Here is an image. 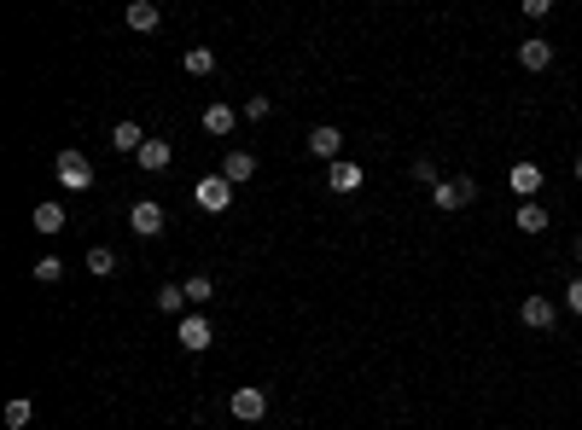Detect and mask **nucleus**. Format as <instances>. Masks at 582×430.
Listing matches in <instances>:
<instances>
[{
    "mask_svg": "<svg viewBox=\"0 0 582 430\" xmlns=\"http://www.w3.org/2000/svg\"><path fill=\"white\" fill-rule=\"evenodd\" d=\"M326 193H338V198L361 193V163H355V157H338V163L326 169Z\"/></svg>",
    "mask_w": 582,
    "mask_h": 430,
    "instance_id": "nucleus-10",
    "label": "nucleus"
},
{
    "mask_svg": "<svg viewBox=\"0 0 582 430\" xmlns=\"http://www.w3.org/2000/svg\"><path fill=\"white\" fill-rule=\"evenodd\" d=\"M140 169L146 174H157V169H169L175 163V146H169V140H146V146H140V157H134Z\"/></svg>",
    "mask_w": 582,
    "mask_h": 430,
    "instance_id": "nucleus-16",
    "label": "nucleus"
},
{
    "mask_svg": "<svg viewBox=\"0 0 582 430\" xmlns=\"http://www.w3.org/2000/svg\"><path fill=\"white\" fill-rule=\"evenodd\" d=\"M29 419H36V402H29V395H12V402H6V419H0V425H6V430H29Z\"/></svg>",
    "mask_w": 582,
    "mask_h": 430,
    "instance_id": "nucleus-19",
    "label": "nucleus"
},
{
    "mask_svg": "<svg viewBox=\"0 0 582 430\" xmlns=\"http://www.w3.org/2000/svg\"><path fill=\"white\" fill-rule=\"evenodd\" d=\"M36 233H47V238L65 233V204H58V198H41L36 204Z\"/></svg>",
    "mask_w": 582,
    "mask_h": 430,
    "instance_id": "nucleus-17",
    "label": "nucleus"
},
{
    "mask_svg": "<svg viewBox=\"0 0 582 430\" xmlns=\"http://www.w3.org/2000/svg\"><path fill=\"white\" fill-rule=\"evenodd\" d=\"M309 157H314V163H326V169L344 157V134L333 129V122H314V129H309Z\"/></svg>",
    "mask_w": 582,
    "mask_h": 430,
    "instance_id": "nucleus-6",
    "label": "nucleus"
},
{
    "mask_svg": "<svg viewBox=\"0 0 582 430\" xmlns=\"http://www.w3.org/2000/svg\"><path fill=\"white\" fill-rule=\"evenodd\" d=\"M216 174H222V181H233V186H245L250 174H257V157H250L245 146H233V152L222 157V169H216Z\"/></svg>",
    "mask_w": 582,
    "mask_h": 430,
    "instance_id": "nucleus-12",
    "label": "nucleus"
},
{
    "mask_svg": "<svg viewBox=\"0 0 582 430\" xmlns=\"http://www.w3.org/2000/svg\"><path fill=\"white\" fill-rule=\"evenodd\" d=\"M239 117H245V110H233L228 100H216V105H204V117H198V122H204V134H216V140H228L233 129H239Z\"/></svg>",
    "mask_w": 582,
    "mask_h": 430,
    "instance_id": "nucleus-9",
    "label": "nucleus"
},
{
    "mask_svg": "<svg viewBox=\"0 0 582 430\" xmlns=\"http://www.w3.org/2000/svg\"><path fill=\"white\" fill-rule=\"evenodd\" d=\"M507 186H513V193L524 198V204H536V193H542V186H547V174H542L536 163H513V174H507Z\"/></svg>",
    "mask_w": 582,
    "mask_h": 430,
    "instance_id": "nucleus-11",
    "label": "nucleus"
},
{
    "mask_svg": "<svg viewBox=\"0 0 582 430\" xmlns=\"http://www.w3.org/2000/svg\"><path fill=\"white\" fill-rule=\"evenodd\" d=\"M122 18H129V29H134V36H152V29L164 24V12H157L152 0H129V12H122Z\"/></svg>",
    "mask_w": 582,
    "mask_h": 430,
    "instance_id": "nucleus-15",
    "label": "nucleus"
},
{
    "mask_svg": "<svg viewBox=\"0 0 582 430\" xmlns=\"http://www.w3.org/2000/svg\"><path fill=\"white\" fill-rule=\"evenodd\" d=\"M518 65H524V70H547V65H554V47H547L542 36H530V41H518Z\"/></svg>",
    "mask_w": 582,
    "mask_h": 430,
    "instance_id": "nucleus-14",
    "label": "nucleus"
},
{
    "mask_svg": "<svg viewBox=\"0 0 582 430\" xmlns=\"http://www.w3.org/2000/svg\"><path fill=\"white\" fill-rule=\"evenodd\" d=\"M228 413L239 425H257V419H269V390H257V384H239L228 395Z\"/></svg>",
    "mask_w": 582,
    "mask_h": 430,
    "instance_id": "nucleus-2",
    "label": "nucleus"
},
{
    "mask_svg": "<svg viewBox=\"0 0 582 430\" xmlns=\"http://www.w3.org/2000/svg\"><path fill=\"white\" fill-rule=\"evenodd\" d=\"M518 233H547V204H518Z\"/></svg>",
    "mask_w": 582,
    "mask_h": 430,
    "instance_id": "nucleus-22",
    "label": "nucleus"
},
{
    "mask_svg": "<svg viewBox=\"0 0 582 430\" xmlns=\"http://www.w3.org/2000/svg\"><path fill=\"white\" fill-rule=\"evenodd\" d=\"M407 174H414L419 186H431V193L443 186V174H437V163H431V157H414V169H407Z\"/></svg>",
    "mask_w": 582,
    "mask_h": 430,
    "instance_id": "nucleus-25",
    "label": "nucleus"
},
{
    "mask_svg": "<svg viewBox=\"0 0 582 430\" xmlns=\"http://www.w3.org/2000/svg\"><path fill=\"white\" fill-rule=\"evenodd\" d=\"M547 12H554V0H524V18H530V24H542Z\"/></svg>",
    "mask_w": 582,
    "mask_h": 430,
    "instance_id": "nucleus-28",
    "label": "nucleus"
},
{
    "mask_svg": "<svg viewBox=\"0 0 582 430\" xmlns=\"http://www.w3.org/2000/svg\"><path fill=\"white\" fill-rule=\"evenodd\" d=\"M518 320H524L530 331H554L559 326V309H554V297H524V302H518Z\"/></svg>",
    "mask_w": 582,
    "mask_h": 430,
    "instance_id": "nucleus-8",
    "label": "nucleus"
},
{
    "mask_svg": "<svg viewBox=\"0 0 582 430\" xmlns=\"http://www.w3.org/2000/svg\"><path fill=\"white\" fill-rule=\"evenodd\" d=\"M58 279H65V262H58V257H41V262H36V285H58Z\"/></svg>",
    "mask_w": 582,
    "mask_h": 430,
    "instance_id": "nucleus-26",
    "label": "nucleus"
},
{
    "mask_svg": "<svg viewBox=\"0 0 582 430\" xmlns=\"http://www.w3.org/2000/svg\"><path fill=\"white\" fill-rule=\"evenodd\" d=\"M88 274H93V279L117 274V250H111V245H93V250H88Z\"/></svg>",
    "mask_w": 582,
    "mask_h": 430,
    "instance_id": "nucleus-21",
    "label": "nucleus"
},
{
    "mask_svg": "<svg viewBox=\"0 0 582 430\" xmlns=\"http://www.w3.org/2000/svg\"><path fill=\"white\" fill-rule=\"evenodd\" d=\"M274 117V100H269V93H250V100H245V122H269Z\"/></svg>",
    "mask_w": 582,
    "mask_h": 430,
    "instance_id": "nucleus-24",
    "label": "nucleus"
},
{
    "mask_svg": "<svg viewBox=\"0 0 582 430\" xmlns=\"http://www.w3.org/2000/svg\"><path fill=\"white\" fill-rule=\"evenodd\" d=\"M157 309H164V314H175V320H186V285H181V279L157 285Z\"/></svg>",
    "mask_w": 582,
    "mask_h": 430,
    "instance_id": "nucleus-18",
    "label": "nucleus"
},
{
    "mask_svg": "<svg viewBox=\"0 0 582 430\" xmlns=\"http://www.w3.org/2000/svg\"><path fill=\"white\" fill-rule=\"evenodd\" d=\"M181 65H186V76H210L216 70V47H186Z\"/></svg>",
    "mask_w": 582,
    "mask_h": 430,
    "instance_id": "nucleus-20",
    "label": "nucleus"
},
{
    "mask_svg": "<svg viewBox=\"0 0 582 430\" xmlns=\"http://www.w3.org/2000/svg\"><path fill=\"white\" fill-rule=\"evenodd\" d=\"M164 227H169V215H164V204H157V198H140L134 210H129V233L134 238H157Z\"/></svg>",
    "mask_w": 582,
    "mask_h": 430,
    "instance_id": "nucleus-5",
    "label": "nucleus"
},
{
    "mask_svg": "<svg viewBox=\"0 0 582 430\" xmlns=\"http://www.w3.org/2000/svg\"><path fill=\"white\" fill-rule=\"evenodd\" d=\"M175 338L186 355H204V349L216 343V326H210V314H186V320H175Z\"/></svg>",
    "mask_w": 582,
    "mask_h": 430,
    "instance_id": "nucleus-4",
    "label": "nucleus"
},
{
    "mask_svg": "<svg viewBox=\"0 0 582 430\" xmlns=\"http://www.w3.org/2000/svg\"><path fill=\"white\" fill-rule=\"evenodd\" d=\"M181 285H186V302H210L216 297V279L210 274H186Z\"/></svg>",
    "mask_w": 582,
    "mask_h": 430,
    "instance_id": "nucleus-23",
    "label": "nucleus"
},
{
    "mask_svg": "<svg viewBox=\"0 0 582 430\" xmlns=\"http://www.w3.org/2000/svg\"><path fill=\"white\" fill-rule=\"evenodd\" d=\"M565 309H571L577 320H582V279H571V285H565Z\"/></svg>",
    "mask_w": 582,
    "mask_h": 430,
    "instance_id": "nucleus-27",
    "label": "nucleus"
},
{
    "mask_svg": "<svg viewBox=\"0 0 582 430\" xmlns=\"http://www.w3.org/2000/svg\"><path fill=\"white\" fill-rule=\"evenodd\" d=\"M146 140H152V134H146V129H140V122H134V117H122V122H117V129H111V146H117L122 157H129V152L140 157V146H146Z\"/></svg>",
    "mask_w": 582,
    "mask_h": 430,
    "instance_id": "nucleus-13",
    "label": "nucleus"
},
{
    "mask_svg": "<svg viewBox=\"0 0 582 430\" xmlns=\"http://www.w3.org/2000/svg\"><path fill=\"white\" fill-rule=\"evenodd\" d=\"M471 198H478V181H471V174H449V181H443V186H437V193H431V204H437V210H443V215L466 210Z\"/></svg>",
    "mask_w": 582,
    "mask_h": 430,
    "instance_id": "nucleus-3",
    "label": "nucleus"
},
{
    "mask_svg": "<svg viewBox=\"0 0 582 430\" xmlns=\"http://www.w3.org/2000/svg\"><path fill=\"white\" fill-rule=\"evenodd\" d=\"M571 174H577V181H582V152H577V163H571Z\"/></svg>",
    "mask_w": 582,
    "mask_h": 430,
    "instance_id": "nucleus-29",
    "label": "nucleus"
},
{
    "mask_svg": "<svg viewBox=\"0 0 582 430\" xmlns=\"http://www.w3.org/2000/svg\"><path fill=\"white\" fill-rule=\"evenodd\" d=\"M571 250H577V262H582V233H577V245H571Z\"/></svg>",
    "mask_w": 582,
    "mask_h": 430,
    "instance_id": "nucleus-30",
    "label": "nucleus"
},
{
    "mask_svg": "<svg viewBox=\"0 0 582 430\" xmlns=\"http://www.w3.org/2000/svg\"><path fill=\"white\" fill-rule=\"evenodd\" d=\"M53 174H58L65 193H93V163H88V152H76V146L53 157Z\"/></svg>",
    "mask_w": 582,
    "mask_h": 430,
    "instance_id": "nucleus-1",
    "label": "nucleus"
},
{
    "mask_svg": "<svg viewBox=\"0 0 582 430\" xmlns=\"http://www.w3.org/2000/svg\"><path fill=\"white\" fill-rule=\"evenodd\" d=\"M193 204H198V210H210V215H222L228 204H233V181H222V174H204V181L193 186Z\"/></svg>",
    "mask_w": 582,
    "mask_h": 430,
    "instance_id": "nucleus-7",
    "label": "nucleus"
}]
</instances>
